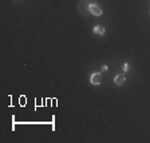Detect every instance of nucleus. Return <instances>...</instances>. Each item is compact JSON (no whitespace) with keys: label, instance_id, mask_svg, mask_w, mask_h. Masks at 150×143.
<instances>
[{"label":"nucleus","instance_id":"obj_2","mask_svg":"<svg viewBox=\"0 0 150 143\" xmlns=\"http://www.w3.org/2000/svg\"><path fill=\"white\" fill-rule=\"evenodd\" d=\"M90 13H91V15H94V16H100V15H102V8H100L97 3H93V1H91V4H90Z\"/></svg>","mask_w":150,"mask_h":143},{"label":"nucleus","instance_id":"obj_6","mask_svg":"<svg viewBox=\"0 0 150 143\" xmlns=\"http://www.w3.org/2000/svg\"><path fill=\"white\" fill-rule=\"evenodd\" d=\"M129 70H130V66H129V63H123V71L127 72Z\"/></svg>","mask_w":150,"mask_h":143},{"label":"nucleus","instance_id":"obj_7","mask_svg":"<svg viewBox=\"0 0 150 143\" xmlns=\"http://www.w3.org/2000/svg\"><path fill=\"white\" fill-rule=\"evenodd\" d=\"M102 71H103V72L107 71V66H102Z\"/></svg>","mask_w":150,"mask_h":143},{"label":"nucleus","instance_id":"obj_1","mask_svg":"<svg viewBox=\"0 0 150 143\" xmlns=\"http://www.w3.org/2000/svg\"><path fill=\"white\" fill-rule=\"evenodd\" d=\"M90 4L91 0H79V3L76 4V8L83 16H87L90 13Z\"/></svg>","mask_w":150,"mask_h":143},{"label":"nucleus","instance_id":"obj_5","mask_svg":"<svg viewBox=\"0 0 150 143\" xmlns=\"http://www.w3.org/2000/svg\"><path fill=\"white\" fill-rule=\"evenodd\" d=\"M94 34H97V35H103L105 34V27H102V25H95L93 30Z\"/></svg>","mask_w":150,"mask_h":143},{"label":"nucleus","instance_id":"obj_4","mask_svg":"<svg viewBox=\"0 0 150 143\" xmlns=\"http://www.w3.org/2000/svg\"><path fill=\"white\" fill-rule=\"evenodd\" d=\"M125 82H126V76L123 74H119L114 78V83H115L117 86H121V84H123Z\"/></svg>","mask_w":150,"mask_h":143},{"label":"nucleus","instance_id":"obj_3","mask_svg":"<svg viewBox=\"0 0 150 143\" xmlns=\"http://www.w3.org/2000/svg\"><path fill=\"white\" fill-rule=\"evenodd\" d=\"M90 82H91V84H95V86H99V84H100V82H102V75H100L99 72H94V74L91 75Z\"/></svg>","mask_w":150,"mask_h":143}]
</instances>
